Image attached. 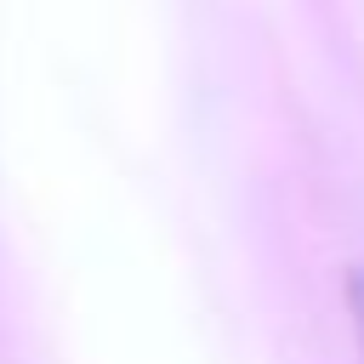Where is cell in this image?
<instances>
[{
	"mask_svg": "<svg viewBox=\"0 0 364 364\" xmlns=\"http://www.w3.org/2000/svg\"><path fill=\"white\" fill-rule=\"evenodd\" d=\"M347 307H353V330H358V347H364V267L347 273Z\"/></svg>",
	"mask_w": 364,
	"mask_h": 364,
	"instance_id": "6da1fadb",
	"label": "cell"
}]
</instances>
